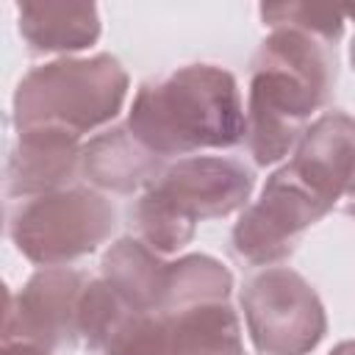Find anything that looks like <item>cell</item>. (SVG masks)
I'll use <instances>...</instances> for the list:
<instances>
[{"instance_id": "cell-11", "label": "cell", "mask_w": 355, "mask_h": 355, "mask_svg": "<svg viewBox=\"0 0 355 355\" xmlns=\"http://www.w3.org/2000/svg\"><path fill=\"white\" fill-rule=\"evenodd\" d=\"M164 158L147 150L128 125H114L83 141V180L100 191L133 194L155 183Z\"/></svg>"}, {"instance_id": "cell-4", "label": "cell", "mask_w": 355, "mask_h": 355, "mask_svg": "<svg viewBox=\"0 0 355 355\" xmlns=\"http://www.w3.org/2000/svg\"><path fill=\"white\" fill-rule=\"evenodd\" d=\"M116 211L97 189L72 186L55 194L25 200L8 225V236L19 255L31 263L67 266L92 255L111 239Z\"/></svg>"}, {"instance_id": "cell-20", "label": "cell", "mask_w": 355, "mask_h": 355, "mask_svg": "<svg viewBox=\"0 0 355 355\" xmlns=\"http://www.w3.org/2000/svg\"><path fill=\"white\" fill-rule=\"evenodd\" d=\"M330 355H355V338H349V341H341V344H336V347L330 349Z\"/></svg>"}, {"instance_id": "cell-1", "label": "cell", "mask_w": 355, "mask_h": 355, "mask_svg": "<svg viewBox=\"0 0 355 355\" xmlns=\"http://www.w3.org/2000/svg\"><path fill=\"white\" fill-rule=\"evenodd\" d=\"M336 83V47L294 28H275L250 61L247 136L258 166H272L294 153L316 111Z\"/></svg>"}, {"instance_id": "cell-3", "label": "cell", "mask_w": 355, "mask_h": 355, "mask_svg": "<svg viewBox=\"0 0 355 355\" xmlns=\"http://www.w3.org/2000/svg\"><path fill=\"white\" fill-rule=\"evenodd\" d=\"M128 72L111 53L64 55L33 67L14 92V128H55L78 139L108 125L125 105Z\"/></svg>"}, {"instance_id": "cell-21", "label": "cell", "mask_w": 355, "mask_h": 355, "mask_svg": "<svg viewBox=\"0 0 355 355\" xmlns=\"http://www.w3.org/2000/svg\"><path fill=\"white\" fill-rule=\"evenodd\" d=\"M344 211H347L349 216H355V183H352L349 191L344 194Z\"/></svg>"}, {"instance_id": "cell-15", "label": "cell", "mask_w": 355, "mask_h": 355, "mask_svg": "<svg viewBox=\"0 0 355 355\" xmlns=\"http://www.w3.org/2000/svg\"><path fill=\"white\" fill-rule=\"evenodd\" d=\"M230 291H233L230 269L205 252H191L178 261H169L161 313H180L211 302H227Z\"/></svg>"}, {"instance_id": "cell-12", "label": "cell", "mask_w": 355, "mask_h": 355, "mask_svg": "<svg viewBox=\"0 0 355 355\" xmlns=\"http://www.w3.org/2000/svg\"><path fill=\"white\" fill-rule=\"evenodd\" d=\"M17 28L33 53H69L89 50L100 39V11L94 3H50L22 0L17 6Z\"/></svg>"}, {"instance_id": "cell-17", "label": "cell", "mask_w": 355, "mask_h": 355, "mask_svg": "<svg viewBox=\"0 0 355 355\" xmlns=\"http://www.w3.org/2000/svg\"><path fill=\"white\" fill-rule=\"evenodd\" d=\"M263 25L275 28H294L308 36H316L336 47L344 33L347 19H355V6H324V3H269L261 6Z\"/></svg>"}, {"instance_id": "cell-8", "label": "cell", "mask_w": 355, "mask_h": 355, "mask_svg": "<svg viewBox=\"0 0 355 355\" xmlns=\"http://www.w3.org/2000/svg\"><path fill=\"white\" fill-rule=\"evenodd\" d=\"M89 280L78 269L47 266L28 277V283L8 294L3 316V344L28 341L44 349L78 344V311Z\"/></svg>"}, {"instance_id": "cell-16", "label": "cell", "mask_w": 355, "mask_h": 355, "mask_svg": "<svg viewBox=\"0 0 355 355\" xmlns=\"http://www.w3.org/2000/svg\"><path fill=\"white\" fill-rule=\"evenodd\" d=\"M136 313L103 277L89 280L83 297H80V311H78V338L86 349L92 352H105L111 338L122 330V324Z\"/></svg>"}, {"instance_id": "cell-22", "label": "cell", "mask_w": 355, "mask_h": 355, "mask_svg": "<svg viewBox=\"0 0 355 355\" xmlns=\"http://www.w3.org/2000/svg\"><path fill=\"white\" fill-rule=\"evenodd\" d=\"M349 64H352V69H355V36L349 39Z\"/></svg>"}, {"instance_id": "cell-7", "label": "cell", "mask_w": 355, "mask_h": 355, "mask_svg": "<svg viewBox=\"0 0 355 355\" xmlns=\"http://www.w3.org/2000/svg\"><path fill=\"white\" fill-rule=\"evenodd\" d=\"M252 169L230 155H186L164 166L144 191L189 225L222 219L247 208L252 194Z\"/></svg>"}, {"instance_id": "cell-5", "label": "cell", "mask_w": 355, "mask_h": 355, "mask_svg": "<svg viewBox=\"0 0 355 355\" xmlns=\"http://www.w3.org/2000/svg\"><path fill=\"white\" fill-rule=\"evenodd\" d=\"M239 302L258 355H308L327 333V313L316 288L288 266L252 275Z\"/></svg>"}, {"instance_id": "cell-19", "label": "cell", "mask_w": 355, "mask_h": 355, "mask_svg": "<svg viewBox=\"0 0 355 355\" xmlns=\"http://www.w3.org/2000/svg\"><path fill=\"white\" fill-rule=\"evenodd\" d=\"M0 355H50V349L39 344H28V341H6Z\"/></svg>"}, {"instance_id": "cell-9", "label": "cell", "mask_w": 355, "mask_h": 355, "mask_svg": "<svg viewBox=\"0 0 355 355\" xmlns=\"http://www.w3.org/2000/svg\"><path fill=\"white\" fill-rule=\"evenodd\" d=\"M283 166L333 211L355 183V119L344 111L316 116Z\"/></svg>"}, {"instance_id": "cell-2", "label": "cell", "mask_w": 355, "mask_h": 355, "mask_svg": "<svg viewBox=\"0 0 355 355\" xmlns=\"http://www.w3.org/2000/svg\"><path fill=\"white\" fill-rule=\"evenodd\" d=\"M125 125L158 158L175 161L200 150L236 147L247 136L239 80L216 64H186L161 80L141 83Z\"/></svg>"}, {"instance_id": "cell-10", "label": "cell", "mask_w": 355, "mask_h": 355, "mask_svg": "<svg viewBox=\"0 0 355 355\" xmlns=\"http://www.w3.org/2000/svg\"><path fill=\"white\" fill-rule=\"evenodd\" d=\"M83 178V141L67 130H19L6 161V194L36 200L72 189Z\"/></svg>"}, {"instance_id": "cell-18", "label": "cell", "mask_w": 355, "mask_h": 355, "mask_svg": "<svg viewBox=\"0 0 355 355\" xmlns=\"http://www.w3.org/2000/svg\"><path fill=\"white\" fill-rule=\"evenodd\" d=\"M103 355H169V322L164 313L136 311L111 338Z\"/></svg>"}, {"instance_id": "cell-14", "label": "cell", "mask_w": 355, "mask_h": 355, "mask_svg": "<svg viewBox=\"0 0 355 355\" xmlns=\"http://www.w3.org/2000/svg\"><path fill=\"white\" fill-rule=\"evenodd\" d=\"M164 316L169 322V355H247L241 322L230 302H211Z\"/></svg>"}, {"instance_id": "cell-13", "label": "cell", "mask_w": 355, "mask_h": 355, "mask_svg": "<svg viewBox=\"0 0 355 355\" xmlns=\"http://www.w3.org/2000/svg\"><path fill=\"white\" fill-rule=\"evenodd\" d=\"M166 269L169 261L136 236L116 239L100 261V277L141 313H161Z\"/></svg>"}, {"instance_id": "cell-6", "label": "cell", "mask_w": 355, "mask_h": 355, "mask_svg": "<svg viewBox=\"0 0 355 355\" xmlns=\"http://www.w3.org/2000/svg\"><path fill=\"white\" fill-rule=\"evenodd\" d=\"M327 211L322 200L280 166L266 178L258 200L241 211L230 233V247L239 261L269 269L286 261L297 250L302 233Z\"/></svg>"}]
</instances>
